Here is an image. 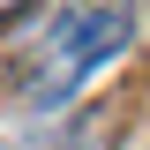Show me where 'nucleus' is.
Returning <instances> with one entry per match:
<instances>
[{"mask_svg": "<svg viewBox=\"0 0 150 150\" xmlns=\"http://www.w3.org/2000/svg\"><path fill=\"white\" fill-rule=\"evenodd\" d=\"M15 8H23V0H0V15H15Z\"/></svg>", "mask_w": 150, "mask_h": 150, "instance_id": "f03ea898", "label": "nucleus"}, {"mask_svg": "<svg viewBox=\"0 0 150 150\" xmlns=\"http://www.w3.org/2000/svg\"><path fill=\"white\" fill-rule=\"evenodd\" d=\"M128 38H135V0H38V15L15 30L8 83L23 105L53 112L98 68H112L128 53Z\"/></svg>", "mask_w": 150, "mask_h": 150, "instance_id": "f257e3e1", "label": "nucleus"}]
</instances>
